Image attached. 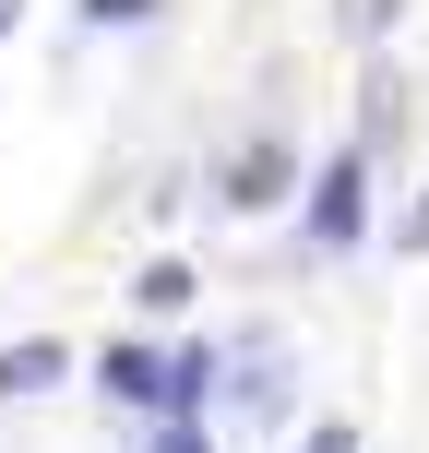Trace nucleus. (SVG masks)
Here are the masks:
<instances>
[{
    "label": "nucleus",
    "instance_id": "4",
    "mask_svg": "<svg viewBox=\"0 0 429 453\" xmlns=\"http://www.w3.org/2000/svg\"><path fill=\"white\" fill-rule=\"evenodd\" d=\"M310 453H358V430H334V418H322V430H310Z\"/></svg>",
    "mask_w": 429,
    "mask_h": 453
},
{
    "label": "nucleus",
    "instance_id": "1",
    "mask_svg": "<svg viewBox=\"0 0 429 453\" xmlns=\"http://www.w3.org/2000/svg\"><path fill=\"white\" fill-rule=\"evenodd\" d=\"M48 382H60V346H48V334L0 346V394H48Z\"/></svg>",
    "mask_w": 429,
    "mask_h": 453
},
{
    "label": "nucleus",
    "instance_id": "3",
    "mask_svg": "<svg viewBox=\"0 0 429 453\" xmlns=\"http://www.w3.org/2000/svg\"><path fill=\"white\" fill-rule=\"evenodd\" d=\"M346 226H358V156L322 180V239H346Z\"/></svg>",
    "mask_w": 429,
    "mask_h": 453
},
{
    "label": "nucleus",
    "instance_id": "2",
    "mask_svg": "<svg viewBox=\"0 0 429 453\" xmlns=\"http://www.w3.org/2000/svg\"><path fill=\"white\" fill-rule=\"evenodd\" d=\"M108 394L119 406H156V358H143V346H108Z\"/></svg>",
    "mask_w": 429,
    "mask_h": 453
},
{
    "label": "nucleus",
    "instance_id": "5",
    "mask_svg": "<svg viewBox=\"0 0 429 453\" xmlns=\"http://www.w3.org/2000/svg\"><path fill=\"white\" fill-rule=\"evenodd\" d=\"M406 250H429V203H418V215H406Z\"/></svg>",
    "mask_w": 429,
    "mask_h": 453
},
{
    "label": "nucleus",
    "instance_id": "6",
    "mask_svg": "<svg viewBox=\"0 0 429 453\" xmlns=\"http://www.w3.org/2000/svg\"><path fill=\"white\" fill-rule=\"evenodd\" d=\"M167 453H203V441H167Z\"/></svg>",
    "mask_w": 429,
    "mask_h": 453
}]
</instances>
